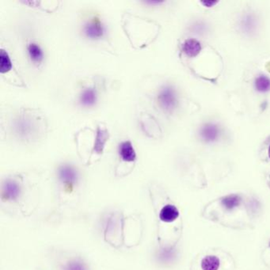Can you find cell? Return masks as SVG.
<instances>
[{
	"mask_svg": "<svg viewBox=\"0 0 270 270\" xmlns=\"http://www.w3.org/2000/svg\"><path fill=\"white\" fill-rule=\"evenodd\" d=\"M159 105L164 111L171 113L178 106V97L173 87L166 86L158 95Z\"/></svg>",
	"mask_w": 270,
	"mask_h": 270,
	"instance_id": "1",
	"label": "cell"
},
{
	"mask_svg": "<svg viewBox=\"0 0 270 270\" xmlns=\"http://www.w3.org/2000/svg\"><path fill=\"white\" fill-rule=\"evenodd\" d=\"M104 34L105 28L98 18H94L84 26V34L89 39H100L103 37Z\"/></svg>",
	"mask_w": 270,
	"mask_h": 270,
	"instance_id": "2",
	"label": "cell"
},
{
	"mask_svg": "<svg viewBox=\"0 0 270 270\" xmlns=\"http://www.w3.org/2000/svg\"><path fill=\"white\" fill-rule=\"evenodd\" d=\"M220 128L214 124H206L200 128V135L201 139L206 143L217 141L220 137Z\"/></svg>",
	"mask_w": 270,
	"mask_h": 270,
	"instance_id": "3",
	"label": "cell"
},
{
	"mask_svg": "<svg viewBox=\"0 0 270 270\" xmlns=\"http://www.w3.org/2000/svg\"><path fill=\"white\" fill-rule=\"evenodd\" d=\"M119 154L121 159L125 162H134L137 159V154L132 144L130 141H124L119 146Z\"/></svg>",
	"mask_w": 270,
	"mask_h": 270,
	"instance_id": "4",
	"label": "cell"
},
{
	"mask_svg": "<svg viewBox=\"0 0 270 270\" xmlns=\"http://www.w3.org/2000/svg\"><path fill=\"white\" fill-rule=\"evenodd\" d=\"M29 57L34 64L39 65L44 60V52L39 45L36 43H30L27 47Z\"/></svg>",
	"mask_w": 270,
	"mask_h": 270,
	"instance_id": "5",
	"label": "cell"
},
{
	"mask_svg": "<svg viewBox=\"0 0 270 270\" xmlns=\"http://www.w3.org/2000/svg\"><path fill=\"white\" fill-rule=\"evenodd\" d=\"M178 216H179V212L178 209L175 206L168 205L163 208L159 214V218L163 222L171 223L178 218Z\"/></svg>",
	"mask_w": 270,
	"mask_h": 270,
	"instance_id": "6",
	"label": "cell"
},
{
	"mask_svg": "<svg viewBox=\"0 0 270 270\" xmlns=\"http://www.w3.org/2000/svg\"><path fill=\"white\" fill-rule=\"evenodd\" d=\"M201 50L200 43L196 39H188L182 45V51L188 56H196Z\"/></svg>",
	"mask_w": 270,
	"mask_h": 270,
	"instance_id": "7",
	"label": "cell"
},
{
	"mask_svg": "<svg viewBox=\"0 0 270 270\" xmlns=\"http://www.w3.org/2000/svg\"><path fill=\"white\" fill-rule=\"evenodd\" d=\"M80 102L84 107H91L94 106L97 102L96 91L94 89L84 90L80 95Z\"/></svg>",
	"mask_w": 270,
	"mask_h": 270,
	"instance_id": "8",
	"label": "cell"
},
{
	"mask_svg": "<svg viewBox=\"0 0 270 270\" xmlns=\"http://www.w3.org/2000/svg\"><path fill=\"white\" fill-rule=\"evenodd\" d=\"M254 88L256 91L261 94H265V93L269 92L270 91V79L267 77L266 76H257V78L254 80Z\"/></svg>",
	"mask_w": 270,
	"mask_h": 270,
	"instance_id": "9",
	"label": "cell"
},
{
	"mask_svg": "<svg viewBox=\"0 0 270 270\" xmlns=\"http://www.w3.org/2000/svg\"><path fill=\"white\" fill-rule=\"evenodd\" d=\"M220 265V259L216 256L209 255L202 259L201 268L203 270H218Z\"/></svg>",
	"mask_w": 270,
	"mask_h": 270,
	"instance_id": "10",
	"label": "cell"
},
{
	"mask_svg": "<svg viewBox=\"0 0 270 270\" xmlns=\"http://www.w3.org/2000/svg\"><path fill=\"white\" fill-rule=\"evenodd\" d=\"M221 203L228 210H233L240 205L241 196L237 194H230L224 196Z\"/></svg>",
	"mask_w": 270,
	"mask_h": 270,
	"instance_id": "11",
	"label": "cell"
},
{
	"mask_svg": "<svg viewBox=\"0 0 270 270\" xmlns=\"http://www.w3.org/2000/svg\"><path fill=\"white\" fill-rule=\"evenodd\" d=\"M12 69V59L6 51L2 49L0 52V72L2 74L8 73Z\"/></svg>",
	"mask_w": 270,
	"mask_h": 270,
	"instance_id": "12",
	"label": "cell"
},
{
	"mask_svg": "<svg viewBox=\"0 0 270 270\" xmlns=\"http://www.w3.org/2000/svg\"><path fill=\"white\" fill-rule=\"evenodd\" d=\"M59 174H60L62 179L64 180L65 181H68V182L74 181L76 180V176L75 170L68 166L63 167L60 169Z\"/></svg>",
	"mask_w": 270,
	"mask_h": 270,
	"instance_id": "13",
	"label": "cell"
},
{
	"mask_svg": "<svg viewBox=\"0 0 270 270\" xmlns=\"http://www.w3.org/2000/svg\"><path fill=\"white\" fill-rule=\"evenodd\" d=\"M242 29L246 33H250L253 29L255 28V20L251 15H246V17L243 18L241 23Z\"/></svg>",
	"mask_w": 270,
	"mask_h": 270,
	"instance_id": "14",
	"label": "cell"
},
{
	"mask_svg": "<svg viewBox=\"0 0 270 270\" xmlns=\"http://www.w3.org/2000/svg\"><path fill=\"white\" fill-rule=\"evenodd\" d=\"M67 270H86L83 264L80 263L75 262L69 264L67 267Z\"/></svg>",
	"mask_w": 270,
	"mask_h": 270,
	"instance_id": "15",
	"label": "cell"
},
{
	"mask_svg": "<svg viewBox=\"0 0 270 270\" xmlns=\"http://www.w3.org/2000/svg\"><path fill=\"white\" fill-rule=\"evenodd\" d=\"M201 4L205 7L212 8V7L215 6L216 4H218V2L217 1H202Z\"/></svg>",
	"mask_w": 270,
	"mask_h": 270,
	"instance_id": "16",
	"label": "cell"
},
{
	"mask_svg": "<svg viewBox=\"0 0 270 270\" xmlns=\"http://www.w3.org/2000/svg\"><path fill=\"white\" fill-rule=\"evenodd\" d=\"M268 156H269L270 158V146L269 148H268Z\"/></svg>",
	"mask_w": 270,
	"mask_h": 270,
	"instance_id": "17",
	"label": "cell"
},
{
	"mask_svg": "<svg viewBox=\"0 0 270 270\" xmlns=\"http://www.w3.org/2000/svg\"><path fill=\"white\" fill-rule=\"evenodd\" d=\"M269 246H270V244H269Z\"/></svg>",
	"mask_w": 270,
	"mask_h": 270,
	"instance_id": "18",
	"label": "cell"
}]
</instances>
